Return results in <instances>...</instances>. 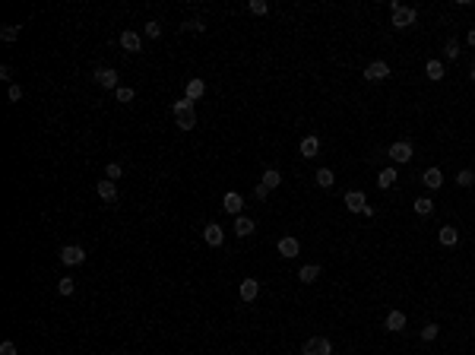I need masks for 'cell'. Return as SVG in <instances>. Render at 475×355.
<instances>
[{"mask_svg": "<svg viewBox=\"0 0 475 355\" xmlns=\"http://www.w3.org/2000/svg\"><path fill=\"white\" fill-rule=\"evenodd\" d=\"M317 276H320V267H317V263H307V267H301V273H298V279H301V282H314Z\"/></svg>", "mask_w": 475, "mask_h": 355, "instance_id": "cell-22", "label": "cell"}, {"mask_svg": "<svg viewBox=\"0 0 475 355\" xmlns=\"http://www.w3.org/2000/svg\"><path fill=\"white\" fill-rule=\"evenodd\" d=\"M19 32H22V26H4V29H0V38H4V41H16Z\"/></svg>", "mask_w": 475, "mask_h": 355, "instance_id": "cell-26", "label": "cell"}, {"mask_svg": "<svg viewBox=\"0 0 475 355\" xmlns=\"http://www.w3.org/2000/svg\"><path fill=\"white\" fill-rule=\"evenodd\" d=\"M402 327H406V314H402V311H390V314H387V330L399 333Z\"/></svg>", "mask_w": 475, "mask_h": 355, "instance_id": "cell-13", "label": "cell"}, {"mask_svg": "<svg viewBox=\"0 0 475 355\" xmlns=\"http://www.w3.org/2000/svg\"><path fill=\"white\" fill-rule=\"evenodd\" d=\"M437 238H441V244H444V247H453V244L459 241V232H456L453 226H444V229H441V235H437Z\"/></svg>", "mask_w": 475, "mask_h": 355, "instance_id": "cell-14", "label": "cell"}, {"mask_svg": "<svg viewBox=\"0 0 475 355\" xmlns=\"http://www.w3.org/2000/svg\"><path fill=\"white\" fill-rule=\"evenodd\" d=\"M346 206H349L352 212H361V209L367 206V203H364V194H361V191H349V194H346Z\"/></svg>", "mask_w": 475, "mask_h": 355, "instance_id": "cell-10", "label": "cell"}, {"mask_svg": "<svg viewBox=\"0 0 475 355\" xmlns=\"http://www.w3.org/2000/svg\"><path fill=\"white\" fill-rule=\"evenodd\" d=\"M456 181H459V184H462V187H472V184H475V174H472V171H469V168H462V171H459V174H456Z\"/></svg>", "mask_w": 475, "mask_h": 355, "instance_id": "cell-30", "label": "cell"}, {"mask_svg": "<svg viewBox=\"0 0 475 355\" xmlns=\"http://www.w3.org/2000/svg\"><path fill=\"white\" fill-rule=\"evenodd\" d=\"M317 149H320V140H317V137H304V140H301V156H304V159H314Z\"/></svg>", "mask_w": 475, "mask_h": 355, "instance_id": "cell-12", "label": "cell"}, {"mask_svg": "<svg viewBox=\"0 0 475 355\" xmlns=\"http://www.w3.org/2000/svg\"><path fill=\"white\" fill-rule=\"evenodd\" d=\"M304 355H332V346L326 336H311L304 342Z\"/></svg>", "mask_w": 475, "mask_h": 355, "instance_id": "cell-2", "label": "cell"}, {"mask_svg": "<svg viewBox=\"0 0 475 355\" xmlns=\"http://www.w3.org/2000/svg\"><path fill=\"white\" fill-rule=\"evenodd\" d=\"M257 295H260V282H257V279H244V282H241V298H244V301H254Z\"/></svg>", "mask_w": 475, "mask_h": 355, "instance_id": "cell-11", "label": "cell"}, {"mask_svg": "<svg viewBox=\"0 0 475 355\" xmlns=\"http://www.w3.org/2000/svg\"><path fill=\"white\" fill-rule=\"evenodd\" d=\"M95 194H99L102 200H108V203H114V200H117V184L105 178V181H99V184H95Z\"/></svg>", "mask_w": 475, "mask_h": 355, "instance_id": "cell-8", "label": "cell"}, {"mask_svg": "<svg viewBox=\"0 0 475 355\" xmlns=\"http://www.w3.org/2000/svg\"><path fill=\"white\" fill-rule=\"evenodd\" d=\"M447 57H450V61H453V57H459V48H456V41H450V45H447Z\"/></svg>", "mask_w": 475, "mask_h": 355, "instance_id": "cell-40", "label": "cell"}, {"mask_svg": "<svg viewBox=\"0 0 475 355\" xmlns=\"http://www.w3.org/2000/svg\"><path fill=\"white\" fill-rule=\"evenodd\" d=\"M181 29H184V32H203L206 26H203V22H200V19H187Z\"/></svg>", "mask_w": 475, "mask_h": 355, "instance_id": "cell-34", "label": "cell"}, {"mask_svg": "<svg viewBox=\"0 0 475 355\" xmlns=\"http://www.w3.org/2000/svg\"><path fill=\"white\" fill-rule=\"evenodd\" d=\"M412 206H415V212H418V216H431V209H434V203H431L428 197H418Z\"/></svg>", "mask_w": 475, "mask_h": 355, "instance_id": "cell-23", "label": "cell"}, {"mask_svg": "<svg viewBox=\"0 0 475 355\" xmlns=\"http://www.w3.org/2000/svg\"><path fill=\"white\" fill-rule=\"evenodd\" d=\"M279 181H282V174H279V171H272V168L263 171V184H266V187H279Z\"/></svg>", "mask_w": 475, "mask_h": 355, "instance_id": "cell-28", "label": "cell"}, {"mask_svg": "<svg viewBox=\"0 0 475 355\" xmlns=\"http://www.w3.org/2000/svg\"><path fill=\"white\" fill-rule=\"evenodd\" d=\"M424 73H428V79H444V64L441 61H428V67H424Z\"/></svg>", "mask_w": 475, "mask_h": 355, "instance_id": "cell-19", "label": "cell"}, {"mask_svg": "<svg viewBox=\"0 0 475 355\" xmlns=\"http://www.w3.org/2000/svg\"><path fill=\"white\" fill-rule=\"evenodd\" d=\"M174 124L181 127V130H194V127H197V114H194V111H187V114H174Z\"/></svg>", "mask_w": 475, "mask_h": 355, "instance_id": "cell-17", "label": "cell"}, {"mask_svg": "<svg viewBox=\"0 0 475 355\" xmlns=\"http://www.w3.org/2000/svg\"><path fill=\"white\" fill-rule=\"evenodd\" d=\"M266 10H269V4H266V0H251V13H257V16H263Z\"/></svg>", "mask_w": 475, "mask_h": 355, "instance_id": "cell-33", "label": "cell"}, {"mask_svg": "<svg viewBox=\"0 0 475 355\" xmlns=\"http://www.w3.org/2000/svg\"><path fill=\"white\" fill-rule=\"evenodd\" d=\"M364 76L371 79V82H377V79H387V76H390V64H387V61H374V64H367Z\"/></svg>", "mask_w": 475, "mask_h": 355, "instance_id": "cell-5", "label": "cell"}, {"mask_svg": "<svg viewBox=\"0 0 475 355\" xmlns=\"http://www.w3.org/2000/svg\"><path fill=\"white\" fill-rule=\"evenodd\" d=\"M390 159H393V162H409L412 159V143H406V140L393 143V146H390Z\"/></svg>", "mask_w": 475, "mask_h": 355, "instance_id": "cell-7", "label": "cell"}, {"mask_svg": "<svg viewBox=\"0 0 475 355\" xmlns=\"http://www.w3.org/2000/svg\"><path fill=\"white\" fill-rule=\"evenodd\" d=\"M234 232H238V235H241V238H247V235H251V232H254V222H251V219H247V216H238V222H234Z\"/></svg>", "mask_w": 475, "mask_h": 355, "instance_id": "cell-21", "label": "cell"}, {"mask_svg": "<svg viewBox=\"0 0 475 355\" xmlns=\"http://www.w3.org/2000/svg\"><path fill=\"white\" fill-rule=\"evenodd\" d=\"M332 181H336V178H332L329 168H320V171H317V184H320V187H332Z\"/></svg>", "mask_w": 475, "mask_h": 355, "instance_id": "cell-27", "label": "cell"}, {"mask_svg": "<svg viewBox=\"0 0 475 355\" xmlns=\"http://www.w3.org/2000/svg\"><path fill=\"white\" fill-rule=\"evenodd\" d=\"M61 260H64L67 267H79L82 260H86V251H82L79 244H67L64 251H61Z\"/></svg>", "mask_w": 475, "mask_h": 355, "instance_id": "cell-3", "label": "cell"}, {"mask_svg": "<svg viewBox=\"0 0 475 355\" xmlns=\"http://www.w3.org/2000/svg\"><path fill=\"white\" fill-rule=\"evenodd\" d=\"M203 92H206V82H203V79H190V82H187V99H190V102H197Z\"/></svg>", "mask_w": 475, "mask_h": 355, "instance_id": "cell-16", "label": "cell"}, {"mask_svg": "<svg viewBox=\"0 0 475 355\" xmlns=\"http://www.w3.org/2000/svg\"><path fill=\"white\" fill-rule=\"evenodd\" d=\"M133 96H136V92L130 89V86H117V102H121V105H127V102H133Z\"/></svg>", "mask_w": 475, "mask_h": 355, "instance_id": "cell-29", "label": "cell"}, {"mask_svg": "<svg viewBox=\"0 0 475 355\" xmlns=\"http://www.w3.org/2000/svg\"><path fill=\"white\" fill-rule=\"evenodd\" d=\"M390 10H393V26L396 29H409L412 22H415V10L412 7H399V0H393Z\"/></svg>", "mask_w": 475, "mask_h": 355, "instance_id": "cell-1", "label": "cell"}, {"mask_svg": "<svg viewBox=\"0 0 475 355\" xmlns=\"http://www.w3.org/2000/svg\"><path fill=\"white\" fill-rule=\"evenodd\" d=\"M121 48L130 51V54H136L142 48V41H139V35L136 32H121Z\"/></svg>", "mask_w": 475, "mask_h": 355, "instance_id": "cell-9", "label": "cell"}, {"mask_svg": "<svg viewBox=\"0 0 475 355\" xmlns=\"http://www.w3.org/2000/svg\"><path fill=\"white\" fill-rule=\"evenodd\" d=\"M146 35H149V38H159V35H162V26H159V22H146Z\"/></svg>", "mask_w": 475, "mask_h": 355, "instance_id": "cell-36", "label": "cell"}, {"mask_svg": "<svg viewBox=\"0 0 475 355\" xmlns=\"http://www.w3.org/2000/svg\"><path fill=\"white\" fill-rule=\"evenodd\" d=\"M105 174H108V181H117V178H121V165H117V162H111L108 168H105Z\"/></svg>", "mask_w": 475, "mask_h": 355, "instance_id": "cell-35", "label": "cell"}, {"mask_svg": "<svg viewBox=\"0 0 475 355\" xmlns=\"http://www.w3.org/2000/svg\"><path fill=\"white\" fill-rule=\"evenodd\" d=\"M279 254L282 257H298V238H282L279 241Z\"/></svg>", "mask_w": 475, "mask_h": 355, "instance_id": "cell-15", "label": "cell"}, {"mask_svg": "<svg viewBox=\"0 0 475 355\" xmlns=\"http://www.w3.org/2000/svg\"><path fill=\"white\" fill-rule=\"evenodd\" d=\"M472 79H475V67H472Z\"/></svg>", "mask_w": 475, "mask_h": 355, "instance_id": "cell-42", "label": "cell"}, {"mask_svg": "<svg viewBox=\"0 0 475 355\" xmlns=\"http://www.w3.org/2000/svg\"><path fill=\"white\" fill-rule=\"evenodd\" d=\"M469 45H472V48H475V29L469 32Z\"/></svg>", "mask_w": 475, "mask_h": 355, "instance_id": "cell-41", "label": "cell"}, {"mask_svg": "<svg viewBox=\"0 0 475 355\" xmlns=\"http://www.w3.org/2000/svg\"><path fill=\"white\" fill-rule=\"evenodd\" d=\"M437 333H441V327H437V324H428V327L421 330V339H424V342H431Z\"/></svg>", "mask_w": 475, "mask_h": 355, "instance_id": "cell-32", "label": "cell"}, {"mask_svg": "<svg viewBox=\"0 0 475 355\" xmlns=\"http://www.w3.org/2000/svg\"><path fill=\"white\" fill-rule=\"evenodd\" d=\"M228 212H241V206H244V200H241V194H225V203H222Z\"/></svg>", "mask_w": 475, "mask_h": 355, "instance_id": "cell-20", "label": "cell"}, {"mask_svg": "<svg viewBox=\"0 0 475 355\" xmlns=\"http://www.w3.org/2000/svg\"><path fill=\"white\" fill-rule=\"evenodd\" d=\"M0 355H16V346H13L10 339H7V342H0Z\"/></svg>", "mask_w": 475, "mask_h": 355, "instance_id": "cell-37", "label": "cell"}, {"mask_svg": "<svg viewBox=\"0 0 475 355\" xmlns=\"http://www.w3.org/2000/svg\"><path fill=\"white\" fill-rule=\"evenodd\" d=\"M393 181H396V168H384L377 174V184L380 187H393Z\"/></svg>", "mask_w": 475, "mask_h": 355, "instance_id": "cell-24", "label": "cell"}, {"mask_svg": "<svg viewBox=\"0 0 475 355\" xmlns=\"http://www.w3.org/2000/svg\"><path fill=\"white\" fill-rule=\"evenodd\" d=\"M73 289H76L73 279H61V282H57V292H61V295H73Z\"/></svg>", "mask_w": 475, "mask_h": 355, "instance_id": "cell-31", "label": "cell"}, {"mask_svg": "<svg viewBox=\"0 0 475 355\" xmlns=\"http://www.w3.org/2000/svg\"><path fill=\"white\" fill-rule=\"evenodd\" d=\"M203 241H206L209 247H222V241H225L222 226H216V222H209V226L203 229Z\"/></svg>", "mask_w": 475, "mask_h": 355, "instance_id": "cell-6", "label": "cell"}, {"mask_svg": "<svg viewBox=\"0 0 475 355\" xmlns=\"http://www.w3.org/2000/svg\"><path fill=\"white\" fill-rule=\"evenodd\" d=\"M424 184H428V187H434V191H437V187L444 184V174H441V168H428V171H424Z\"/></svg>", "mask_w": 475, "mask_h": 355, "instance_id": "cell-18", "label": "cell"}, {"mask_svg": "<svg viewBox=\"0 0 475 355\" xmlns=\"http://www.w3.org/2000/svg\"><path fill=\"white\" fill-rule=\"evenodd\" d=\"M22 99V86H10V102H19Z\"/></svg>", "mask_w": 475, "mask_h": 355, "instance_id": "cell-39", "label": "cell"}, {"mask_svg": "<svg viewBox=\"0 0 475 355\" xmlns=\"http://www.w3.org/2000/svg\"><path fill=\"white\" fill-rule=\"evenodd\" d=\"M254 197H257V200H266V197H269V187H266V184H257Z\"/></svg>", "mask_w": 475, "mask_h": 355, "instance_id": "cell-38", "label": "cell"}, {"mask_svg": "<svg viewBox=\"0 0 475 355\" xmlns=\"http://www.w3.org/2000/svg\"><path fill=\"white\" fill-rule=\"evenodd\" d=\"M95 82H99L102 89H117V70L99 67V70H95Z\"/></svg>", "mask_w": 475, "mask_h": 355, "instance_id": "cell-4", "label": "cell"}, {"mask_svg": "<svg viewBox=\"0 0 475 355\" xmlns=\"http://www.w3.org/2000/svg\"><path fill=\"white\" fill-rule=\"evenodd\" d=\"M171 111H174V114H187V111H194V102L184 96V99H177V102L171 105Z\"/></svg>", "mask_w": 475, "mask_h": 355, "instance_id": "cell-25", "label": "cell"}]
</instances>
